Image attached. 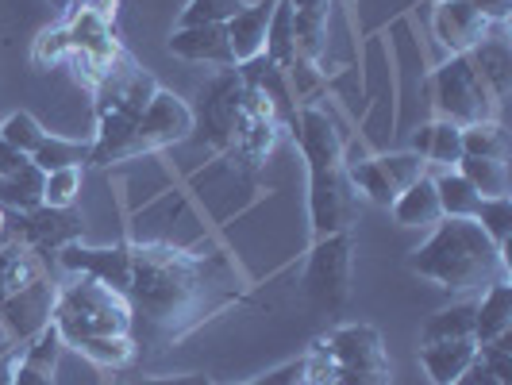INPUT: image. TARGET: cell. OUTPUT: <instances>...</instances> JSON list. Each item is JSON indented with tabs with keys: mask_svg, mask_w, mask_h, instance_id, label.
Wrapping results in <instances>:
<instances>
[{
	"mask_svg": "<svg viewBox=\"0 0 512 385\" xmlns=\"http://www.w3.org/2000/svg\"><path fill=\"white\" fill-rule=\"evenodd\" d=\"M316 351V347H312ZM320 355V351H316ZM324 362V355H320ZM320 385H393V374L389 366H378V370H355V366H328L324 362V382Z\"/></svg>",
	"mask_w": 512,
	"mask_h": 385,
	"instance_id": "cell-39",
	"label": "cell"
},
{
	"mask_svg": "<svg viewBox=\"0 0 512 385\" xmlns=\"http://www.w3.org/2000/svg\"><path fill=\"white\" fill-rule=\"evenodd\" d=\"M89 158H93V139H70V135H51V131H47V139L31 154V162L43 174L66 170V166H85Z\"/></svg>",
	"mask_w": 512,
	"mask_h": 385,
	"instance_id": "cell-26",
	"label": "cell"
},
{
	"mask_svg": "<svg viewBox=\"0 0 512 385\" xmlns=\"http://www.w3.org/2000/svg\"><path fill=\"white\" fill-rule=\"evenodd\" d=\"M478 343L474 339H439V343H420V366L432 378V385H455L462 370L474 362Z\"/></svg>",
	"mask_w": 512,
	"mask_h": 385,
	"instance_id": "cell-19",
	"label": "cell"
},
{
	"mask_svg": "<svg viewBox=\"0 0 512 385\" xmlns=\"http://www.w3.org/2000/svg\"><path fill=\"white\" fill-rule=\"evenodd\" d=\"M54 301H58V289L39 274V278L27 282L24 289L0 297V324L8 328V335H12L16 343H27L31 335H39L51 324Z\"/></svg>",
	"mask_w": 512,
	"mask_h": 385,
	"instance_id": "cell-10",
	"label": "cell"
},
{
	"mask_svg": "<svg viewBox=\"0 0 512 385\" xmlns=\"http://www.w3.org/2000/svg\"><path fill=\"white\" fill-rule=\"evenodd\" d=\"M474 220H478V228L493 239V247L509 251V235H512V201L509 197H489V201H482L478 212H474Z\"/></svg>",
	"mask_w": 512,
	"mask_h": 385,
	"instance_id": "cell-33",
	"label": "cell"
},
{
	"mask_svg": "<svg viewBox=\"0 0 512 385\" xmlns=\"http://www.w3.org/2000/svg\"><path fill=\"white\" fill-rule=\"evenodd\" d=\"M193 131H197L193 128V108L181 101V97H174L170 89H158L154 101L147 104V112H143L139 124H135L128 158L162 151V147H174L181 139H189Z\"/></svg>",
	"mask_w": 512,
	"mask_h": 385,
	"instance_id": "cell-8",
	"label": "cell"
},
{
	"mask_svg": "<svg viewBox=\"0 0 512 385\" xmlns=\"http://www.w3.org/2000/svg\"><path fill=\"white\" fill-rule=\"evenodd\" d=\"M62 270L81 274V278H97L101 285L128 293L131 285V247H85V243H70L58 251Z\"/></svg>",
	"mask_w": 512,
	"mask_h": 385,
	"instance_id": "cell-11",
	"label": "cell"
},
{
	"mask_svg": "<svg viewBox=\"0 0 512 385\" xmlns=\"http://www.w3.org/2000/svg\"><path fill=\"white\" fill-rule=\"evenodd\" d=\"M124 297L131 305V335L139 332L147 351H162L228 301L231 274L224 258H201L162 243L131 247V285Z\"/></svg>",
	"mask_w": 512,
	"mask_h": 385,
	"instance_id": "cell-1",
	"label": "cell"
},
{
	"mask_svg": "<svg viewBox=\"0 0 512 385\" xmlns=\"http://www.w3.org/2000/svg\"><path fill=\"white\" fill-rule=\"evenodd\" d=\"M12 385H54V374L35 370V366H27V362L20 359L16 362V374H12Z\"/></svg>",
	"mask_w": 512,
	"mask_h": 385,
	"instance_id": "cell-43",
	"label": "cell"
},
{
	"mask_svg": "<svg viewBox=\"0 0 512 385\" xmlns=\"http://www.w3.org/2000/svg\"><path fill=\"white\" fill-rule=\"evenodd\" d=\"M247 0H189L181 12L178 27H201V24H228L235 12H243Z\"/></svg>",
	"mask_w": 512,
	"mask_h": 385,
	"instance_id": "cell-35",
	"label": "cell"
},
{
	"mask_svg": "<svg viewBox=\"0 0 512 385\" xmlns=\"http://www.w3.org/2000/svg\"><path fill=\"white\" fill-rule=\"evenodd\" d=\"M409 266L412 274L428 278L439 289L466 293L474 285L497 278V270L505 266V251L493 247V239L478 228V220L443 216L436 224V231L428 235V243H420L412 251Z\"/></svg>",
	"mask_w": 512,
	"mask_h": 385,
	"instance_id": "cell-2",
	"label": "cell"
},
{
	"mask_svg": "<svg viewBox=\"0 0 512 385\" xmlns=\"http://www.w3.org/2000/svg\"><path fill=\"white\" fill-rule=\"evenodd\" d=\"M436 104L439 116L459 128L497 120V101L489 97V89L482 85V77L474 74L466 54H451L436 70Z\"/></svg>",
	"mask_w": 512,
	"mask_h": 385,
	"instance_id": "cell-4",
	"label": "cell"
},
{
	"mask_svg": "<svg viewBox=\"0 0 512 385\" xmlns=\"http://www.w3.org/2000/svg\"><path fill=\"white\" fill-rule=\"evenodd\" d=\"M35 278H39V258L27 247H0V297L24 289Z\"/></svg>",
	"mask_w": 512,
	"mask_h": 385,
	"instance_id": "cell-32",
	"label": "cell"
},
{
	"mask_svg": "<svg viewBox=\"0 0 512 385\" xmlns=\"http://www.w3.org/2000/svg\"><path fill=\"white\" fill-rule=\"evenodd\" d=\"M474 74L482 77V85L489 89V97L497 101V108L509 101V89H512V51H509V39L505 35H493L489 31L486 39L466 54Z\"/></svg>",
	"mask_w": 512,
	"mask_h": 385,
	"instance_id": "cell-18",
	"label": "cell"
},
{
	"mask_svg": "<svg viewBox=\"0 0 512 385\" xmlns=\"http://www.w3.org/2000/svg\"><path fill=\"white\" fill-rule=\"evenodd\" d=\"M274 4L278 0H255V4H247L243 12H235L228 24H224L235 66H243V62H251L258 54H266V27H270V16H274Z\"/></svg>",
	"mask_w": 512,
	"mask_h": 385,
	"instance_id": "cell-17",
	"label": "cell"
},
{
	"mask_svg": "<svg viewBox=\"0 0 512 385\" xmlns=\"http://www.w3.org/2000/svg\"><path fill=\"white\" fill-rule=\"evenodd\" d=\"M412 151L420 154L424 162H436L443 170H455L462 158V128L451 124V120H436V124L416 131Z\"/></svg>",
	"mask_w": 512,
	"mask_h": 385,
	"instance_id": "cell-22",
	"label": "cell"
},
{
	"mask_svg": "<svg viewBox=\"0 0 512 385\" xmlns=\"http://www.w3.org/2000/svg\"><path fill=\"white\" fill-rule=\"evenodd\" d=\"M436 181V197L443 216H459V220H474V212L482 205V197L474 193V185L462 178L459 170H443Z\"/></svg>",
	"mask_w": 512,
	"mask_h": 385,
	"instance_id": "cell-28",
	"label": "cell"
},
{
	"mask_svg": "<svg viewBox=\"0 0 512 385\" xmlns=\"http://www.w3.org/2000/svg\"><path fill=\"white\" fill-rule=\"evenodd\" d=\"M478 359L486 362L501 382L512 385V332L501 339H489V343H478Z\"/></svg>",
	"mask_w": 512,
	"mask_h": 385,
	"instance_id": "cell-40",
	"label": "cell"
},
{
	"mask_svg": "<svg viewBox=\"0 0 512 385\" xmlns=\"http://www.w3.org/2000/svg\"><path fill=\"white\" fill-rule=\"evenodd\" d=\"M77 355H85L89 362H97L104 370H124L139 359V343L135 335H85L74 343Z\"/></svg>",
	"mask_w": 512,
	"mask_h": 385,
	"instance_id": "cell-25",
	"label": "cell"
},
{
	"mask_svg": "<svg viewBox=\"0 0 512 385\" xmlns=\"http://www.w3.org/2000/svg\"><path fill=\"white\" fill-rule=\"evenodd\" d=\"M27 162V154H20L4 135H0V174H12V170H20Z\"/></svg>",
	"mask_w": 512,
	"mask_h": 385,
	"instance_id": "cell-44",
	"label": "cell"
},
{
	"mask_svg": "<svg viewBox=\"0 0 512 385\" xmlns=\"http://www.w3.org/2000/svg\"><path fill=\"white\" fill-rule=\"evenodd\" d=\"M451 4H466V8L482 12L489 24H505L512 12V0H451Z\"/></svg>",
	"mask_w": 512,
	"mask_h": 385,
	"instance_id": "cell-41",
	"label": "cell"
},
{
	"mask_svg": "<svg viewBox=\"0 0 512 385\" xmlns=\"http://www.w3.org/2000/svg\"><path fill=\"white\" fill-rule=\"evenodd\" d=\"M12 347H16V339H12V335H8V328L0 324V359H4V355H8Z\"/></svg>",
	"mask_w": 512,
	"mask_h": 385,
	"instance_id": "cell-47",
	"label": "cell"
},
{
	"mask_svg": "<svg viewBox=\"0 0 512 385\" xmlns=\"http://www.w3.org/2000/svg\"><path fill=\"white\" fill-rule=\"evenodd\" d=\"M512 332V285L505 278L489 282L482 305H474V343H489Z\"/></svg>",
	"mask_w": 512,
	"mask_h": 385,
	"instance_id": "cell-21",
	"label": "cell"
},
{
	"mask_svg": "<svg viewBox=\"0 0 512 385\" xmlns=\"http://www.w3.org/2000/svg\"><path fill=\"white\" fill-rule=\"evenodd\" d=\"M393 220L401 224V228H436L439 220H443V208H439V197H436V181L424 178L412 181L409 189H401L397 193V201H393Z\"/></svg>",
	"mask_w": 512,
	"mask_h": 385,
	"instance_id": "cell-20",
	"label": "cell"
},
{
	"mask_svg": "<svg viewBox=\"0 0 512 385\" xmlns=\"http://www.w3.org/2000/svg\"><path fill=\"white\" fill-rule=\"evenodd\" d=\"M170 54L181 62H208V66H224L235 70L224 24H201V27H174L170 35Z\"/></svg>",
	"mask_w": 512,
	"mask_h": 385,
	"instance_id": "cell-16",
	"label": "cell"
},
{
	"mask_svg": "<svg viewBox=\"0 0 512 385\" xmlns=\"http://www.w3.org/2000/svg\"><path fill=\"white\" fill-rule=\"evenodd\" d=\"M293 135L301 143L308 170H332L343 166V139L335 131L332 116L320 112V108H301L297 120H293Z\"/></svg>",
	"mask_w": 512,
	"mask_h": 385,
	"instance_id": "cell-14",
	"label": "cell"
},
{
	"mask_svg": "<svg viewBox=\"0 0 512 385\" xmlns=\"http://www.w3.org/2000/svg\"><path fill=\"white\" fill-rule=\"evenodd\" d=\"M316 351L324 355L328 366H355V370H378L389 366V355L382 347V335L366 324H351V328H339L328 339L316 343Z\"/></svg>",
	"mask_w": 512,
	"mask_h": 385,
	"instance_id": "cell-13",
	"label": "cell"
},
{
	"mask_svg": "<svg viewBox=\"0 0 512 385\" xmlns=\"http://www.w3.org/2000/svg\"><path fill=\"white\" fill-rule=\"evenodd\" d=\"M293 20H297V8H293L289 0H278V4H274V16H270V27H266V58H270L282 74H289V70L301 62Z\"/></svg>",
	"mask_w": 512,
	"mask_h": 385,
	"instance_id": "cell-23",
	"label": "cell"
},
{
	"mask_svg": "<svg viewBox=\"0 0 512 385\" xmlns=\"http://www.w3.org/2000/svg\"><path fill=\"white\" fill-rule=\"evenodd\" d=\"M359 205H362L359 189L351 185L343 166L308 170V220H312L316 239L351 231V224L359 220Z\"/></svg>",
	"mask_w": 512,
	"mask_h": 385,
	"instance_id": "cell-7",
	"label": "cell"
},
{
	"mask_svg": "<svg viewBox=\"0 0 512 385\" xmlns=\"http://www.w3.org/2000/svg\"><path fill=\"white\" fill-rule=\"evenodd\" d=\"M0 135H4V139H8V143H12L20 154H27V158H31V154H35V147L47 139V128H43V124H39L31 112H12V116L0 124Z\"/></svg>",
	"mask_w": 512,
	"mask_h": 385,
	"instance_id": "cell-36",
	"label": "cell"
},
{
	"mask_svg": "<svg viewBox=\"0 0 512 385\" xmlns=\"http://www.w3.org/2000/svg\"><path fill=\"white\" fill-rule=\"evenodd\" d=\"M462 154L509 162V131H505V124L501 120H482V124L462 128Z\"/></svg>",
	"mask_w": 512,
	"mask_h": 385,
	"instance_id": "cell-31",
	"label": "cell"
},
{
	"mask_svg": "<svg viewBox=\"0 0 512 385\" xmlns=\"http://www.w3.org/2000/svg\"><path fill=\"white\" fill-rule=\"evenodd\" d=\"M43 185H47V174L27 158L20 170L0 174V205L12 212H31L43 205Z\"/></svg>",
	"mask_w": 512,
	"mask_h": 385,
	"instance_id": "cell-24",
	"label": "cell"
},
{
	"mask_svg": "<svg viewBox=\"0 0 512 385\" xmlns=\"http://www.w3.org/2000/svg\"><path fill=\"white\" fill-rule=\"evenodd\" d=\"M16 231L27 243V251H62L81 239V216L74 208H31V212H16Z\"/></svg>",
	"mask_w": 512,
	"mask_h": 385,
	"instance_id": "cell-12",
	"label": "cell"
},
{
	"mask_svg": "<svg viewBox=\"0 0 512 385\" xmlns=\"http://www.w3.org/2000/svg\"><path fill=\"white\" fill-rule=\"evenodd\" d=\"M343 170H347V178L351 185L359 189V197L366 201H374V205L389 208L397 201V189H393V181L385 178L382 162L378 158H366V162H343Z\"/></svg>",
	"mask_w": 512,
	"mask_h": 385,
	"instance_id": "cell-30",
	"label": "cell"
},
{
	"mask_svg": "<svg viewBox=\"0 0 512 385\" xmlns=\"http://www.w3.org/2000/svg\"><path fill=\"white\" fill-rule=\"evenodd\" d=\"M16 362H20V347H12L4 359H0V385H12V374H16Z\"/></svg>",
	"mask_w": 512,
	"mask_h": 385,
	"instance_id": "cell-46",
	"label": "cell"
},
{
	"mask_svg": "<svg viewBox=\"0 0 512 385\" xmlns=\"http://www.w3.org/2000/svg\"><path fill=\"white\" fill-rule=\"evenodd\" d=\"M432 27H436V39L451 54H470L497 24H489L482 12L466 8V4H451V0H439L436 16H432Z\"/></svg>",
	"mask_w": 512,
	"mask_h": 385,
	"instance_id": "cell-15",
	"label": "cell"
},
{
	"mask_svg": "<svg viewBox=\"0 0 512 385\" xmlns=\"http://www.w3.org/2000/svg\"><path fill=\"white\" fill-rule=\"evenodd\" d=\"M385 170V178L393 181V189L401 193V189H409L412 181H420L424 174H428V162L420 158L416 151H397V154H382L378 158Z\"/></svg>",
	"mask_w": 512,
	"mask_h": 385,
	"instance_id": "cell-37",
	"label": "cell"
},
{
	"mask_svg": "<svg viewBox=\"0 0 512 385\" xmlns=\"http://www.w3.org/2000/svg\"><path fill=\"white\" fill-rule=\"evenodd\" d=\"M351 231H339V235H324L312 243L305 262V293L316 301L320 308H335L347 305L351 297Z\"/></svg>",
	"mask_w": 512,
	"mask_h": 385,
	"instance_id": "cell-5",
	"label": "cell"
},
{
	"mask_svg": "<svg viewBox=\"0 0 512 385\" xmlns=\"http://www.w3.org/2000/svg\"><path fill=\"white\" fill-rule=\"evenodd\" d=\"M455 385H509V382H501V378H497V374L489 370L486 362L474 355V362H470V366L462 370V378Z\"/></svg>",
	"mask_w": 512,
	"mask_h": 385,
	"instance_id": "cell-42",
	"label": "cell"
},
{
	"mask_svg": "<svg viewBox=\"0 0 512 385\" xmlns=\"http://www.w3.org/2000/svg\"><path fill=\"white\" fill-rule=\"evenodd\" d=\"M455 170H459L462 178L474 185V193H478L482 201H489V197H509V162L462 154Z\"/></svg>",
	"mask_w": 512,
	"mask_h": 385,
	"instance_id": "cell-27",
	"label": "cell"
},
{
	"mask_svg": "<svg viewBox=\"0 0 512 385\" xmlns=\"http://www.w3.org/2000/svg\"><path fill=\"white\" fill-rule=\"evenodd\" d=\"M162 85L154 81L147 70H139L128 54H116L108 62V70L97 77V120L112 116V120H128L139 124V116L147 112Z\"/></svg>",
	"mask_w": 512,
	"mask_h": 385,
	"instance_id": "cell-6",
	"label": "cell"
},
{
	"mask_svg": "<svg viewBox=\"0 0 512 385\" xmlns=\"http://www.w3.org/2000/svg\"><path fill=\"white\" fill-rule=\"evenodd\" d=\"M293 31H297V54L301 58H320L328 47V12H301L297 8Z\"/></svg>",
	"mask_w": 512,
	"mask_h": 385,
	"instance_id": "cell-34",
	"label": "cell"
},
{
	"mask_svg": "<svg viewBox=\"0 0 512 385\" xmlns=\"http://www.w3.org/2000/svg\"><path fill=\"white\" fill-rule=\"evenodd\" d=\"M239 120H243V77L228 70L208 89H201V112H193V128L205 131L212 147H231Z\"/></svg>",
	"mask_w": 512,
	"mask_h": 385,
	"instance_id": "cell-9",
	"label": "cell"
},
{
	"mask_svg": "<svg viewBox=\"0 0 512 385\" xmlns=\"http://www.w3.org/2000/svg\"><path fill=\"white\" fill-rule=\"evenodd\" d=\"M51 320L66 339V347H74L85 335H131L128 297L101 285L97 278H81V274L58 293Z\"/></svg>",
	"mask_w": 512,
	"mask_h": 385,
	"instance_id": "cell-3",
	"label": "cell"
},
{
	"mask_svg": "<svg viewBox=\"0 0 512 385\" xmlns=\"http://www.w3.org/2000/svg\"><path fill=\"white\" fill-rule=\"evenodd\" d=\"M439 339H474V305L439 308L436 316H428V324L420 328V343H439Z\"/></svg>",
	"mask_w": 512,
	"mask_h": 385,
	"instance_id": "cell-29",
	"label": "cell"
},
{
	"mask_svg": "<svg viewBox=\"0 0 512 385\" xmlns=\"http://www.w3.org/2000/svg\"><path fill=\"white\" fill-rule=\"evenodd\" d=\"M135 385H216V382L205 378V374H181V378H143V382Z\"/></svg>",
	"mask_w": 512,
	"mask_h": 385,
	"instance_id": "cell-45",
	"label": "cell"
},
{
	"mask_svg": "<svg viewBox=\"0 0 512 385\" xmlns=\"http://www.w3.org/2000/svg\"><path fill=\"white\" fill-rule=\"evenodd\" d=\"M77 193H81V166L51 170V174H47V185H43V205L47 208H74Z\"/></svg>",
	"mask_w": 512,
	"mask_h": 385,
	"instance_id": "cell-38",
	"label": "cell"
},
{
	"mask_svg": "<svg viewBox=\"0 0 512 385\" xmlns=\"http://www.w3.org/2000/svg\"><path fill=\"white\" fill-rule=\"evenodd\" d=\"M8 235V216H4V205H0V239Z\"/></svg>",
	"mask_w": 512,
	"mask_h": 385,
	"instance_id": "cell-48",
	"label": "cell"
}]
</instances>
